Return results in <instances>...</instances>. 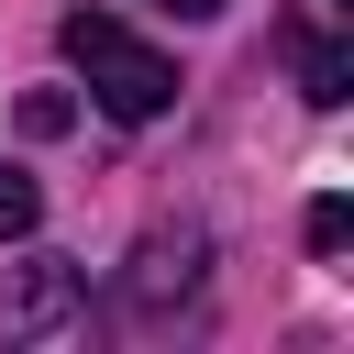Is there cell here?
Returning a JSON list of instances; mask_svg holds the SVG:
<instances>
[{
    "label": "cell",
    "instance_id": "1",
    "mask_svg": "<svg viewBox=\"0 0 354 354\" xmlns=\"http://www.w3.org/2000/svg\"><path fill=\"white\" fill-rule=\"evenodd\" d=\"M66 66L88 77V100H100L111 122H155V111L177 100V66H166L133 22H111V11H66Z\"/></svg>",
    "mask_w": 354,
    "mask_h": 354
},
{
    "label": "cell",
    "instance_id": "2",
    "mask_svg": "<svg viewBox=\"0 0 354 354\" xmlns=\"http://www.w3.org/2000/svg\"><path fill=\"white\" fill-rule=\"evenodd\" d=\"M77 321H88V266L22 254V266L0 277V343H55V332H77Z\"/></svg>",
    "mask_w": 354,
    "mask_h": 354
},
{
    "label": "cell",
    "instance_id": "3",
    "mask_svg": "<svg viewBox=\"0 0 354 354\" xmlns=\"http://www.w3.org/2000/svg\"><path fill=\"white\" fill-rule=\"evenodd\" d=\"M199 266H210L199 232H144V254H133V277H122V310H133V321L188 310V299H199Z\"/></svg>",
    "mask_w": 354,
    "mask_h": 354
},
{
    "label": "cell",
    "instance_id": "4",
    "mask_svg": "<svg viewBox=\"0 0 354 354\" xmlns=\"http://www.w3.org/2000/svg\"><path fill=\"white\" fill-rule=\"evenodd\" d=\"M288 66H299V100H321V111H343V100H354V44H343V33L288 22Z\"/></svg>",
    "mask_w": 354,
    "mask_h": 354
},
{
    "label": "cell",
    "instance_id": "5",
    "mask_svg": "<svg viewBox=\"0 0 354 354\" xmlns=\"http://www.w3.org/2000/svg\"><path fill=\"white\" fill-rule=\"evenodd\" d=\"M33 221H44V188H33L22 166H0V243H22Z\"/></svg>",
    "mask_w": 354,
    "mask_h": 354
},
{
    "label": "cell",
    "instance_id": "6",
    "mask_svg": "<svg viewBox=\"0 0 354 354\" xmlns=\"http://www.w3.org/2000/svg\"><path fill=\"white\" fill-rule=\"evenodd\" d=\"M66 122H77V100H66V88H22V133H33V144H55Z\"/></svg>",
    "mask_w": 354,
    "mask_h": 354
},
{
    "label": "cell",
    "instance_id": "7",
    "mask_svg": "<svg viewBox=\"0 0 354 354\" xmlns=\"http://www.w3.org/2000/svg\"><path fill=\"white\" fill-rule=\"evenodd\" d=\"M354 243V210L343 199H310V254H343Z\"/></svg>",
    "mask_w": 354,
    "mask_h": 354
},
{
    "label": "cell",
    "instance_id": "8",
    "mask_svg": "<svg viewBox=\"0 0 354 354\" xmlns=\"http://www.w3.org/2000/svg\"><path fill=\"white\" fill-rule=\"evenodd\" d=\"M155 11H177V22H210V11H221V0H155Z\"/></svg>",
    "mask_w": 354,
    "mask_h": 354
}]
</instances>
